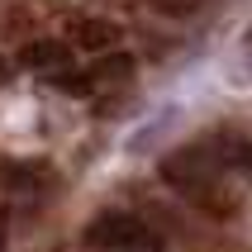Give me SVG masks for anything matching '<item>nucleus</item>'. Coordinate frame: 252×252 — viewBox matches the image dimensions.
<instances>
[{
	"label": "nucleus",
	"mask_w": 252,
	"mask_h": 252,
	"mask_svg": "<svg viewBox=\"0 0 252 252\" xmlns=\"http://www.w3.org/2000/svg\"><path fill=\"white\" fill-rule=\"evenodd\" d=\"M157 14H167V19H190V14L205 10V0H153Z\"/></svg>",
	"instance_id": "nucleus-6"
},
{
	"label": "nucleus",
	"mask_w": 252,
	"mask_h": 252,
	"mask_svg": "<svg viewBox=\"0 0 252 252\" xmlns=\"http://www.w3.org/2000/svg\"><path fill=\"white\" fill-rule=\"evenodd\" d=\"M86 243L95 252H162V238L143 224L138 214H124V210L100 214L95 224L86 228Z\"/></svg>",
	"instance_id": "nucleus-2"
},
{
	"label": "nucleus",
	"mask_w": 252,
	"mask_h": 252,
	"mask_svg": "<svg viewBox=\"0 0 252 252\" xmlns=\"http://www.w3.org/2000/svg\"><path fill=\"white\" fill-rule=\"evenodd\" d=\"M162 181L171 186V190H181L186 200H195L200 210H228L224 195H214V186H219V162H210L205 153H195V148H186V153H171L167 162H162Z\"/></svg>",
	"instance_id": "nucleus-1"
},
{
	"label": "nucleus",
	"mask_w": 252,
	"mask_h": 252,
	"mask_svg": "<svg viewBox=\"0 0 252 252\" xmlns=\"http://www.w3.org/2000/svg\"><path fill=\"white\" fill-rule=\"evenodd\" d=\"M24 62H29V67L53 71V67H67L71 53H67V43H57V38H38V43H29V48H24Z\"/></svg>",
	"instance_id": "nucleus-4"
},
{
	"label": "nucleus",
	"mask_w": 252,
	"mask_h": 252,
	"mask_svg": "<svg viewBox=\"0 0 252 252\" xmlns=\"http://www.w3.org/2000/svg\"><path fill=\"white\" fill-rule=\"evenodd\" d=\"M91 76H95V81H128V76H133V57L110 48V53L95 62V71H91Z\"/></svg>",
	"instance_id": "nucleus-5"
},
{
	"label": "nucleus",
	"mask_w": 252,
	"mask_h": 252,
	"mask_svg": "<svg viewBox=\"0 0 252 252\" xmlns=\"http://www.w3.org/2000/svg\"><path fill=\"white\" fill-rule=\"evenodd\" d=\"M0 81H5V62H0Z\"/></svg>",
	"instance_id": "nucleus-7"
},
{
	"label": "nucleus",
	"mask_w": 252,
	"mask_h": 252,
	"mask_svg": "<svg viewBox=\"0 0 252 252\" xmlns=\"http://www.w3.org/2000/svg\"><path fill=\"white\" fill-rule=\"evenodd\" d=\"M76 48H86V53L119 48V24H110V19H81L76 24Z\"/></svg>",
	"instance_id": "nucleus-3"
}]
</instances>
